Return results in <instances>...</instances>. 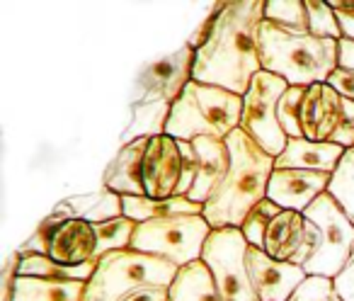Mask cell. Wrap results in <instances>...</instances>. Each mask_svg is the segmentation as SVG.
Wrapping results in <instances>:
<instances>
[{
	"mask_svg": "<svg viewBox=\"0 0 354 301\" xmlns=\"http://www.w3.org/2000/svg\"><path fill=\"white\" fill-rule=\"evenodd\" d=\"M265 20V0H223L209 39L197 49L194 80L245 95L252 78L262 71L260 25Z\"/></svg>",
	"mask_w": 354,
	"mask_h": 301,
	"instance_id": "obj_1",
	"label": "cell"
},
{
	"mask_svg": "<svg viewBox=\"0 0 354 301\" xmlns=\"http://www.w3.org/2000/svg\"><path fill=\"white\" fill-rule=\"evenodd\" d=\"M226 143L231 148V170L204 204V219L214 231L243 226L250 209L267 197V188L277 163L274 156L267 154L243 129H236L226 138Z\"/></svg>",
	"mask_w": 354,
	"mask_h": 301,
	"instance_id": "obj_2",
	"label": "cell"
},
{
	"mask_svg": "<svg viewBox=\"0 0 354 301\" xmlns=\"http://www.w3.org/2000/svg\"><path fill=\"white\" fill-rule=\"evenodd\" d=\"M337 44L335 39H323L308 30H294L272 20H262L257 39L262 71L299 88L328 83L330 73L339 66Z\"/></svg>",
	"mask_w": 354,
	"mask_h": 301,
	"instance_id": "obj_3",
	"label": "cell"
},
{
	"mask_svg": "<svg viewBox=\"0 0 354 301\" xmlns=\"http://www.w3.org/2000/svg\"><path fill=\"white\" fill-rule=\"evenodd\" d=\"M241 95L192 80L180 95V100L172 104L167 136L180 141H194L202 136L226 141L236 129H241Z\"/></svg>",
	"mask_w": 354,
	"mask_h": 301,
	"instance_id": "obj_4",
	"label": "cell"
},
{
	"mask_svg": "<svg viewBox=\"0 0 354 301\" xmlns=\"http://www.w3.org/2000/svg\"><path fill=\"white\" fill-rule=\"evenodd\" d=\"M180 270L183 267H177L165 257L133 248L109 253L100 257L83 301H119L138 286H172Z\"/></svg>",
	"mask_w": 354,
	"mask_h": 301,
	"instance_id": "obj_5",
	"label": "cell"
},
{
	"mask_svg": "<svg viewBox=\"0 0 354 301\" xmlns=\"http://www.w3.org/2000/svg\"><path fill=\"white\" fill-rule=\"evenodd\" d=\"M214 228L204 214H183V217L156 219L138 224L133 233L131 248L151 255H160L175 262L177 267H187L202 260L204 246Z\"/></svg>",
	"mask_w": 354,
	"mask_h": 301,
	"instance_id": "obj_6",
	"label": "cell"
},
{
	"mask_svg": "<svg viewBox=\"0 0 354 301\" xmlns=\"http://www.w3.org/2000/svg\"><path fill=\"white\" fill-rule=\"evenodd\" d=\"M304 214L308 221H313L318 226V246H315L313 255L304 265V270L308 275L335 280L342 272V267L347 265L349 255L354 253L352 219L335 202V197L330 192L320 194Z\"/></svg>",
	"mask_w": 354,
	"mask_h": 301,
	"instance_id": "obj_7",
	"label": "cell"
},
{
	"mask_svg": "<svg viewBox=\"0 0 354 301\" xmlns=\"http://www.w3.org/2000/svg\"><path fill=\"white\" fill-rule=\"evenodd\" d=\"M248 248L241 228H218L212 231L204 246L202 260L214 277L221 301H260L248 272Z\"/></svg>",
	"mask_w": 354,
	"mask_h": 301,
	"instance_id": "obj_8",
	"label": "cell"
},
{
	"mask_svg": "<svg viewBox=\"0 0 354 301\" xmlns=\"http://www.w3.org/2000/svg\"><path fill=\"white\" fill-rule=\"evenodd\" d=\"M289 90V83L270 71H260L252 78L248 93L243 95V119L241 129L252 136L267 154L279 158L281 151L289 143V136L284 134L279 124V100Z\"/></svg>",
	"mask_w": 354,
	"mask_h": 301,
	"instance_id": "obj_9",
	"label": "cell"
},
{
	"mask_svg": "<svg viewBox=\"0 0 354 301\" xmlns=\"http://www.w3.org/2000/svg\"><path fill=\"white\" fill-rule=\"evenodd\" d=\"M301 131L308 141L354 148V102L328 83L308 85L301 102Z\"/></svg>",
	"mask_w": 354,
	"mask_h": 301,
	"instance_id": "obj_10",
	"label": "cell"
},
{
	"mask_svg": "<svg viewBox=\"0 0 354 301\" xmlns=\"http://www.w3.org/2000/svg\"><path fill=\"white\" fill-rule=\"evenodd\" d=\"M194 61L197 51L185 42L180 49L146 64L136 75V100H165L175 104L194 80Z\"/></svg>",
	"mask_w": 354,
	"mask_h": 301,
	"instance_id": "obj_11",
	"label": "cell"
},
{
	"mask_svg": "<svg viewBox=\"0 0 354 301\" xmlns=\"http://www.w3.org/2000/svg\"><path fill=\"white\" fill-rule=\"evenodd\" d=\"M318 246V226L306 214L281 209L265 233L262 250L270 257L304 267Z\"/></svg>",
	"mask_w": 354,
	"mask_h": 301,
	"instance_id": "obj_12",
	"label": "cell"
},
{
	"mask_svg": "<svg viewBox=\"0 0 354 301\" xmlns=\"http://www.w3.org/2000/svg\"><path fill=\"white\" fill-rule=\"evenodd\" d=\"M180 180H183V154H180V141L167 136V134L148 138L146 158H143L146 197H151V199L177 197Z\"/></svg>",
	"mask_w": 354,
	"mask_h": 301,
	"instance_id": "obj_13",
	"label": "cell"
},
{
	"mask_svg": "<svg viewBox=\"0 0 354 301\" xmlns=\"http://www.w3.org/2000/svg\"><path fill=\"white\" fill-rule=\"evenodd\" d=\"M245 262L260 301H289L308 277L304 267L274 260L262 248H248Z\"/></svg>",
	"mask_w": 354,
	"mask_h": 301,
	"instance_id": "obj_14",
	"label": "cell"
},
{
	"mask_svg": "<svg viewBox=\"0 0 354 301\" xmlns=\"http://www.w3.org/2000/svg\"><path fill=\"white\" fill-rule=\"evenodd\" d=\"M330 173H318V170H299V168H274L267 188V197L281 209L304 214L320 194L328 192Z\"/></svg>",
	"mask_w": 354,
	"mask_h": 301,
	"instance_id": "obj_15",
	"label": "cell"
},
{
	"mask_svg": "<svg viewBox=\"0 0 354 301\" xmlns=\"http://www.w3.org/2000/svg\"><path fill=\"white\" fill-rule=\"evenodd\" d=\"M46 255L66 267H80L97 260V236L95 226L83 219H66L54 231Z\"/></svg>",
	"mask_w": 354,
	"mask_h": 301,
	"instance_id": "obj_16",
	"label": "cell"
},
{
	"mask_svg": "<svg viewBox=\"0 0 354 301\" xmlns=\"http://www.w3.org/2000/svg\"><path fill=\"white\" fill-rule=\"evenodd\" d=\"M192 143L199 154V173L187 197L197 204H207L209 197L216 192L218 185L226 180L228 170H231V148H228L226 141L209 136L194 138Z\"/></svg>",
	"mask_w": 354,
	"mask_h": 301,
	"instance_id": "obj_17",
	"label": "cell"
},
{
	"mask_svg": "<svg viewBox=\"0 0 354 301\" xmlns=\"http://www.w3.org/2000/svg\"><path fill=\"white\" fill-rule=\"evenodd\" d=\"M148 138H138V141L122 146L112 163L104 170L102 185L109 188L112 192L131 194V197H146V183H143V158H146Z\"/></svg>",
	"mask_w": 354,
	"mask_h": 301,
	"instance_id": "obj_18",
	"label": "cell"
},
{
	"mask_svg": "<svg viewBox=\"0 0 354 301\" xmlns=\"http://www.w3.org/2000/svg\"><path fill=\"white\" fill-rule=\"evenodd\" d=\"M347 148L337 143L308 141V138H289L286 148L277 158L274 168H299V170H318V173H330L337 170Z\"/></svg>",
	"mask_w": 354,
	"mask_h": 301,
	"instance_id": "obj_19",
	"label": "cell"
},
{
	"mask_svg": "<svg viewBox=\"0 0 354 301\" xmlns=\"http://www.w3.org/2000/svg\"><path fill=\"white\" fill-rule=\"evenodd\" d=\"M56 214L66 219H83L88 224H102L109 219L124 217V199L122 194L112 192L109 188H100L88 194H73L66 197L54 207Z\"/></svg>",
	"mask_w": 354,
	"mask_h": 301,
	"instance_id": "obj_20",
	"label": "cell"
},
{
	"mask_svg": "<svg viewBox=\"0 0 354 301\" xmlns=\"http://www.w3.org/2000/svg\"><path fill=\"white\" fill-rule=\"evenodd\" d=\"M172 104L165 100H133L131 119L122 134V146L138 141V138H153L167 134Z\"/></svg>",
	"mask_w": 354,
	"mask_h": 301,
	"instance_id": "obj_21",
	"label": "cell"
},
{
	"mask_svg": "<svg viewBox=\"0 0 354 301\" xmlns=\"http://www.w3.org/2000/svg\"><path fill=\"white\" fill-rule=\"evenodd\" d=\"M88 282L17 275L12 301H83Z\"/></svg>",
	"mask_w": 354,
	"mask_h": 301,
	"instance_id": "obj_22",
	"label": "cell"
},
{
	"mask_svg": "<svg viewBox=\"0 0 354 301\" xmlns=\"http://www.w3.org/2000/svg\"><path fill=\"white\" fill-rule=\"evenodd\" d=\"M124 199V217L136 224L156 221V219L183 217V214H204V204L192 202L189 197H170V199H151V197H131Z\"/></svg>",
	"mask_w": 354,
	"mask_h": 301,
	"instance_id": "obj_23",
	"label": "cell"
},
{
	"mask_svg": "<svg viewBox=\"0 0 354 301\" xmlns=\"http://www.w3.org/2000/svg\"><path fill=\"white\" fill-rule=\"evenodd\" d=\"M170 301H221L204 260L183 267L170 286Z\"/></svg>",
	"mask_w": 354,
	"mask_h": 301,
	"instance_id": "obj_24",
	"label": "cell"
},
{
	"mask_svg": "<svg viewBox=\"0 0 354 301\" xmlns=\"http://www.w3.org/2000/svg\"><path fill=\"white\" fill-rule=\"evenodd\" d=\"M97 262H88L80 267H66L54 262L49 255H22L20 275L27 277H46V280H75V282H90L95 275Z\"/></svg>",
	"mask_w": 354,
	"mask_h": 301,
	"instance_id": "obj_25",
	"label": "cell"
},
{
	"mask_svg": "<svg viewBox=\"0 0 354 301\" xmlns=\"http://www.w3.org/2000/svg\"><path fill=\"white\" fill-rule=\"evenodd\" d=\"M95 226V236H97V260L109 253L117 250H127L131 248L133 233H136V221H131L129 217H117L109 219L102 224H93Z\"/></svg>",
	"mask_w": 354,
	"mask_h": 301,
	"instance_id": "obj_26",
	"label": "cell"
},
{
	"mask_svg": "<svg viewBox=\"0 0 354 301\" xmlns=\"http://www.w3.org/2000/svg\"><path fill=\"white\" fill-rule=\"evenodd\" d=\"M328 192L335 197V202L347 212V217L354 224V148H347L339 161L337 170L333 173Z\"/></svg>",
	"mask_w": 354,
	"mask_h": 301,
	"instance_id": "obj_27",
	"label": "cell"
},
{
	"mask_svg": "<svg viewBox=\"0 0 354 301\" xmlns=\"http://www.w3.org/2000/svg\"><path fill=\"white\" fill-rule=\"evenodd\" d=\"M279 212H281V207L272 202L270 197H265L262 202H257L255 207L250 209V214H248L245 221H243L241 231H243L245 241L250 243L252 248H262L267 228L272 226V221H274V217Z\"/></svg>",
	"mask_w": 354,
	"mask_h": 301,
	"instance_id": "obj_28",
	"label": "cell"
},
{
	"mask_svg": "<svg viewBox=\"0 0 354 301\" xmlns=\"http://www.w3.org/2000/svg\"><path fill=\"white\" fill-rule=\"evenodd\" d=\"M265 20L294 27V30H308L306 0H265Z\"/></svg>",
	"mask_w": 354,
	"mask_h": 301,
	"instance_id": "obj_29",
	"label": "cell"
},
{
	"mask_svg": "<svg viewBox=\"0 0 354 301\" xmlns=\"http://www.w3.org/2000/svg\"><path fill=\"white\" fill-rule=\"evenodd\" d=\"M306 8H308V32L315 37H323V39H342V30H339V22L335 10L330 8V3H320V0H306Z\"/></svg>",
	"mask_w": 354,
	"mask_h": 301,
	"instance_id": "obj_30",
	"label": "cell"
},
{
	"mask_svg": "<svg viewBox=\"0 0 354 301\" xmlns=\"http://www.w3.org/2000/svg\"><path fill=\"white\" fill-rule=\"evenodd\" d=\"M304 95L306 88L289 85V90L279 100L277 114H279V124L289 138H304V131H301V102H304Z\"/></svg>",
	"mask_w": 354,
	"mask_h": 301,
	"instance_id": "obj_31",
	"label": "cell"
},
{
	"mask_svg": "<svg viewBox=\"0 0 354 301\" xmlns=\"http://www.w3.org/2000/svg\"><path fill=\"white\" fill-rule=\"evenodd\" d=\"M289 301H344L335 286V280L320 275H308L306 282L291 294Z\"/></svg>",
	"mask_w": 354,
	"mask_h": 301,
	"instance_id": "obj_32",
	"label": "cell"
},
{
	"mask_svg": "<svg viewBox=\"0 0 354 301\" xmlns=\"http://www.w3.org/2000/svg\"><path fill=\"white\" fill-rule=\"evenodd\" d=\"M64 221H66V217H61V214H56V212H51L49 217H44V221L35 228V233L20 246L22 255H46V253H49L51 236H54V231Z\"/></svg>",
	"mask_w": 354,
	"mask_h": 301,
	"instance_id": "obj_33",
	"label": "cell"
},
{
	"mask_svg": "<svg viewBox=\"0 0 354 301\" xmlns=\"http://www.w3.org/2000/svg\"><path fill=\"white\" fill-rule=\"evenodd\" d=\"M20 265H22V253L15 250L8 257L6 267H3V275H0V301H12L15 282H17V275H20Z\"/></svg>",
	"mask_w": 354,
	"mask_h": 301,
	"instance_id": "obj_34",
	"label": "cell"
},
{
	"mask_svg": "<svg viewBox=\"0 0 354 301\" xmlns=\"http://www.w3.org/2000/svg\"><path fill=\"white\" fill-rule=\"evenodd\" d=\"M342 30V39H354V0H330Z\"/></svg>",
	"mask_w": 354,
	"mask_h": 301,
	"instance_id": "obj_35",
	"label": "cell"
},
{
	"mask_svg": "<svg viewBox=\"0 0 354 301\" xmlns=\"http://www.w3.org/2000/svg\"><path fill=\"white\" fill-rule=\"evenodd\" d=\"M328 85L333 90H337L342 98L354 102V71H347V69H342V66H337V69L330 73Z\"/></svg>",
	"mask_w": 354,
	"mask_h": 301,
	"instance_id": "obj_36",
	"label": "cell"
},
{
	"mask_svg": "<svg viewBox=\"0 0 354 301\" xmlns=\"http://www.w3.org/2000/svg\"><path fill=\"white\" fill-rule=\"evenodd\" d=\"M119 301H170V286H138Z\"/></svg>",
	"mask_w": 354,
	"mask_h": 301,
	"instance_id": "obj_37",
	"label": "cell"
},
{
	"mask_svg": "<svg viewBox=\"0 0 354 301\" xmlns=\"http://www.w3.org/2000/svg\"><path fill=\"white\" fill-rule=\"evenodd\" d=\"M335 286H337V291L342 294L344 301H354V253L349 255L342 272L335 277Z\"/></svg>",
	"mask_w": 354,
	"mask_h": 301,
	"instance_id": "obj_38",
	"label": "cell"
},
{
	"mask_svg": "<svg viewBox=\"0 0 354 301\" xmlns=\"http://www.w3.org/2000/svg\"><path fill=\"white\" fill-rule=\"evenodd\" d=\"M339 66L347 71H354V39H339Z\"/></svg>",
	"mask_w": 354,
	"mask_h": 301,
	"instance_id": "obj_39",
	"label": "cell"
}]
</instances>
